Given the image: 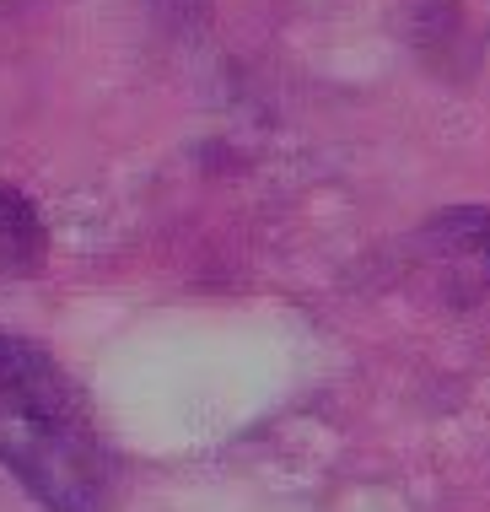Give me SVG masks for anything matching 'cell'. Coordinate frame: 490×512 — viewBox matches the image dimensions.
<instances>
[{
	"label": "cell",
	"mask_w": 490,
	"mask_h": 512,
	"mask_svg": "<svg viewBox=\"0 0 490 512\" xmlns=\"http://www.w3.org/2000/svg\"><path fill=\"white\" fill-rule=\"evenodd\" d=\"M0 464L49 512L108 507V448L87 399L33 340L0 335Z\"/></svg>",
	"instance_id": "6da1fadb"
},
{
	"label": "cell",
	"mask_w": 490,
	"mask_h": 512,
	"mask_svg": "<svg viewBox=\"0 0 490 512\" xmlns=\"http://www.w3.org/2000/svg\"><path fill=\"white\" fill-rule=\"evenodd\" d=\"M415 275L442 302H474L490 292V211H442L415 232Z\"/></svg>",
	"instance_id": "7a4b0ae2"
},
{
	"label": "cell",
	"mask_w": 490,
	"mask_h": 512,
	"mask_svg": "<svg viewBox=\"0 0 490 512\" xmlns=\"http://www.w3.org/2000/svg\"><path fill=\"white\" fill-rule=\"evenodd\" d=\"M44 248V227H38L33 205L17 189H0V270H27Z\"/></svg>",
	"instance_id": "3957f363"
}]
</instances>
